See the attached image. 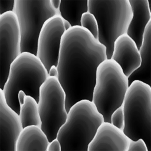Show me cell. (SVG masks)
Here are the masks:
<instances>
[{
  "label": "cell",
  "mask_w": 151,
  "mask_h": 151,
  "mask_svg": "<svg viewBox=\"0 0 151 151\" xmlns=\"http://www.w3.org/2000/svg\"><path fill=\"white\" fill-rule=\"evenodd\" d=\"M106 59V47L87 29L74 26L63 34L57 78L65 93L67 111L79 100L91 101L97 67Z\"/></svg>",
  "instance_id": "6da1fadb"
},
{
  "label": "cell",
  "mask_w": 151,
  "mask_h": 151,
  "mask_svg": "<svg viewBox=\"0 0 151 151\" xmlns=\"http://www.w3.org/2000/svg\"><path fill=\"white\" fill-rule=\"evenodd\" d=\"M103 122V115L92 101L83 99L75 103L57 134L61 151H87L88 144Z\"/></svg>",
  "instance_id": "7a4b0ae2"
},
{
  "label": "cell",
  "mask_w": 151,
  "mask_h": 151,
  "mask_svg": "<svg viewBox=\"0 0 151 151\" xmlns=\"http://www.w3.org/2000/svg\"><path fill=\"white\" fill-rule=\"evenodd\" d=\"M48 76V71L35 54L21 52L11 63L7 80L2 89L9 106L19 113L18 94L20 90L38 101L40 87Z\"/></svg>",
  "instance_id": "3957f363"
},
{
  "label": "cell",
  "mask_w": 151,
  "mask_h": 151,
  "mask_svg": "<svg viewBox=\"0 0 151 151\" xmlns=\"http://www.w3.org/2000/svg\"><path fill=\"white\" fill-rule=\"evenodd\" d=\"M123 132L131 140L142 139L151 150V86L139 80L132 82L122 104Z\"/></svg>",
  "instance_id": "277c9868"
},
{
  "label": "cell",
  "mask_w": 151,
  "mask_h": 151,
  "mask_svg": "<svg viewBox=\"0 0 151 151\" xmlns=\"http://www.w3.org/2000/svg\"><path fill=\"white\" fill-rule=\"evenodd\" d=\"M129 86L127 77L114 60L107 58L98 65L91 101L104 122L110 123L111 114L122 106Z\"/></svg>",
  "instance_id": "5b68a950"
},
{
  "label": "cell",
  "mask_w": 151,
  "mask_h": 151,
  "mask_svg": "<svg viewBox=\"0 0 151 151\" xmlns=\"http://www.w3.org/2000/svg\"><path fill=\"white\" fill-rule=\"evenodd\" d=\"M88 11L96 18L99 41L106 48L111 58L116 39L127 32L133 13L129 0H88Z\"/></svg>",
  "instance_id": "8992f818"
},
{
  "label": "cell",
  "mask_w": 151,
  "mask_h": 151,
  "mask_svg": "<svg viewBox=\"0 0 151 151\" xmlns=\"http://www.w3.org/2000/svg\"><path fill=\"white\" fill-rule=\"evenodd\" d=\"M13 12L16 14L21 32V52L37 54L40 31L47 20L60 15L51 0H15Z\"/></svg>",
  "instance_id": "52a82bcc"
},
{
  "label": "cell",
  "mask_w": 151,
  "mask_h": 151,
  "mask_svg": "<svg viewBox=\"0 0 151 151\" xmlns=\"http://www.w3.org/2000/svg\"><path fill=\"white\" fill-rule=\"evenodd\" d=\"M65 93L57 77L48 76L40 89L38 101L41 128L49 142L57 137L60 127L66 120Z\"/></svg>",
  "instance_id": "ba28073f"
},
{
  "label": "cell",
  "mask_w": 151,
  "mask_h": 151,
  "mask_svg": "<svg viewBox=\"0 0 151 151\" xmlns=\"http://www.w3.org/2000/svg\"><path fill=\"white\" fill-rule=\"evenodd\" d=\"M21 32L16 14L10 11L0 15L1 89L7 80L11 63L21 53Z\"/></svg>",
  "instance_id": "9c48e42d"
},
{
  "label": "cell",
  "mask_w": 151,
  "mask_h": 151,
  "mask_svg": "<svg viewBox=\"0 0 151 151\" xmlns=\"http://www.w3.org/2000/svg\"><path fill=\"white\" fill-rule=\"evenodd\" d=\"M66 30L65 19L56 15L47 20L40 31L36 55L48 71L51 66H57L61 37Z\"/></svg>",
  "instance_id": "30bf717a"
},
{
  "label": "cell",
  "mask_w": 151,
  "mask_h": 151,
  "mask_svg": "<svg viewBox=\"0 0 151 151\" xmlns=\"http://www.w3.org/2000/svg\"><path fill=\"white\" fill-rule=\"evenodd\" d=\"M1 151H16V143L23 129L19 114L8 104L0 88Z\"/></svg>",
  "instance_id": "8fae6325"
},
{
  "label": "cell",
  "mask_w": 151,
  "mask_h": 151,
  "mask_svg": "<svg viewBox=\"0 0 151 151\" xmlns=\"http://www.w3.org/2000/svg\"><path fill=\"white\" fill-rule=\"evenodd\" d=\"M130 140L123 130L110 122L104 121L88 144L87 151H127Z\"/></svg>",
  "instance_id": "7c38bea8"
},
{
  "label": "cell",
  "mask_w": 151,
  "mask_h": 151,
  "mask_svg": "<svg viewBox=\"0 0 151 151\" xmlns=\"http://www.w3.org/2000/svg\"><path fill=\"white\" fill-rule=\"evenodd\" d=\"M111 59L119 64L127 77L141 63L139 50L134 41L126 33L119 36L114 41Z\"/></svg>",
  "instance_id": "4fadbf2b"
},
{
  "label": "cell",
  "mask_w": 151,
  "mask_h": 151,
  "mask_svg": "<svg viewBox=\"0 0 151 151\" xmlns=\"http://www.w3.org/2000/svg\"><path fill=\"white\" fill-rule=\"evenodd\" d=\"M133 16L129 25L126 34L140 48L145 27L151 21V12L148 0H129Z\"/></svg>",
  "instance_id": "5bb4252c"
},
{
  "label": "cell",
  "mask_w": 151,
  "mask_h": 151,
  "mask_svg": "<svg viewBox=\"0 0 151 151\" xmlns=\"http://www.w3.org/2000/svg\"><path fill=\"white\" fill-rule=\"evenodd\" d=\"M48 143L49 140L41 127L30 125L21 130L16 143V151H47Z\"/></svg>",
  "instance_id": "9a60e30c"
},
{
  "label": "cell",
  "mask_w": 151,
  "mask_h": 151,
  "mask_svg": "<svg viewBox=\"0 0 151 151\" xmlns=\"http://www.w3.org/2000/svg\"><path fill=\"white\" fill-rule=\"evenodd\" d=\"M150 34L151 21L147 23L145 27L142 44L139 48L141 57L140 65L138 68L134 71L127 77L129 84L134 80H139L149 86L151 85Z\"/></svg>",
  "instance_id": "2e32d148"
},
{
  "label": "cell",
  "mask_w": 151,
  "mask_h": 151,
  "mask_svg": "<svg viewBox=\"0 0 151 151\" xmlns=\"http://www.w3.org/2000/svg\"><path fill=\"white\" fill-rule=\"evenodd\" d=\"M88 11V0H61L60 15L67 21L71 27L81 26L80 19L83 13Z\"/></svg>",
  "instance_id": "e0dca14e"
},
{
  "label": "cell",
  "mask_w": 151,
  "mask_h": 151,
  "mask_svg": "<svg viewBox=\"0 0 151 151\" xmlns=\"http://www.w3.org/2000/svg\"><path fill=\"white\" fill-rule=\"evenodd\" d=\"M19 115L23 128L30 125L41 127V120L38 101L34 97L25 95L24 103L20 105Z\"/></svg>",
  "instance_id": "ac0fdd59"
},
{
  "label": "cell",
  "mask_w": 151,
  "mask_h": 151,
  "mask_svg": "<svg viewBox=\"0 0 151 151\" xmlns=\"http://www.w3.org/2000/svg\"><path fill=\"white\" fill-rule=\"evenodd\" d=\"M81 27L87 29L94 38H99V27L94 15L87 11L82 14L80 19Z\"/></svg>",
  "instance_id": "d6986e66"
},
{
  "label": "cell",
  "mask_w": 151,
  "mask_h": 151,
  "mask_svg": "<svg viewBox=\"0 0 151 151\" xmlns=\"http://www.w3.org/2000/svg\"><path fill=\"white\" fill-rule=\"evenodd\" d=\"M110 123L117 128L123 130L124 126V116L122 106L116 109L110 116Z\"/></svg>",
  "instance_id": "ffe728a7"
},
{
  "label": "cell",
  "mask_w": 151,
  "mask_h": 151,
  "mask_svg": "<svg viewBox=\"0 0 151 151\" xmlns=\"http://www.w3.org/2000/svg\"><path fill=\"white\" fill-rule=\"evenodd\" d=\"M127 151H148V149L145 141L139 138L135 140L130 139Z\"/></svg>",
  "instance_id": "44dd1931"
},
{
  "label": "cell",
  "mask_w": 151,
  "mask_h": 151,
  "mask_svg": "<svg viewBox=\"0 0 151 151\" xmlns=\"http://www.w3.org/2000/svg\"><path fill=\"white\" fill-rule=\"evenodd\" d=\"M15 0H0V15L13 11Z\"/></svg>",
  "instance_id": "7402d4cb"
},
{
  "label": "cell",
  "mask_w": 151,
  "mask_h": 151,
  "mask_svg": "<svg viewBox=\"0 0 151 151\" xmlns=\"http://www.w3.org/2000/svg\"><path fill=\"white\" fill-rule=\"evenodd\" d=\"M47 151H61L60 142L57 137L49 142Z\"/></svg>",
  "instance_id": "603a6c76"
},
{
  "label": "cell",
  "mask_w": 151,
  "mask_h": 151,
  "mask_svg": "<svg viewBox=\"0 0 151 151\" xmlns=\"http://www.w3.org/2000/svg\"><path fill=\"white\" fill-rule=\"evenodd\" d=\"M48 76H52V77H58V70H57V67L56 65H52L50 67L48 71Z\"/></svg>",
  "instance_id": "cb8c5ba5"
},
{
  "label": "cell",
  "mask_w": 151,
  "mask_h": 151,
  "mask_svg": "<svg viewBox=\"0 0 151 151\" xmlns=\"http://www.w3.org/2000/svg\"><path fill=\"white\" fill-rule=\"evenodd\" d=\"M25 95H26V94L24 91L20 90L19 91L18 94V101H19V103L20 105L24 103Z\"/></svg>",
  "instance_id": "d4e9b609"
},
{
  "label": "cell",
  "mask_w": 151,
  "mask_h": 151,
  "mask_svg": "<svg viewBox=\"0 0 151 151\" xmlns=\"http://www.w3.org/2000/svg\"><path fill=\"white\" fill-rule=\"evenodd\" d=\"M51 2L55 9L59 10L60 5L61 4V0H51Z\"/></svg>",
  "instance_id": "484cf974"
}]
</instances>
